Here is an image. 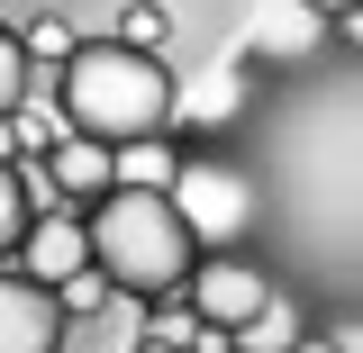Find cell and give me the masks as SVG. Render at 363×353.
Returning <instances> with one entry per match:
<instances>
[{"label":"cell","instance_id":"ba28073f","mask_svg":"<svg viewBox=\"0 0 363 353\" xmlns=\"http://www.w3.org/2000/svg\"><path fill=\"white\" fill-rule=\"evenodd\" d=\"M109 163H118V181H128V190H173V173H182V154L164 145V136H136V145H109Z\"/></svg>","mask_w":363,"mask_h":353},{"label":"cell","instance_id":"4fadbf2b","mask_svg":"<svg viewBox=\"0 0 363 353\" xmlns=\"http://www.w3.org/2000/svg\"><path fill=\"white\" fill-rule=\"evenodd\" d=\"M18 100H28V45L9 37V28H0V118H9Z\"/></svg>","mask_w":363,"mask_h":353},{"label":"cell","instance_id":"e0dca14e","mask_svg":"<svg viewBox=\"0 0 363 353\" xmlns=\"http://www.w3.org/2000/svg\"><path fill=\"white\" fill-rule=\"evenodd\" d=\"M291 353H345V345H327V335H300V345H291Z\"/></svg>","mask_w":363,"mask_h":353},{"label":"cell","instance_id":"9c48e42d","mask_svg":"<svg viewBox=\"0 0 363 353\" xmlns=\"http://www.w3.org/2000/svg\"><path fill=\"white\" fill-rule=\"evenodd\" d=\"M291 345H300V308L291 299H264V308L236 326V353H291Z\"/></svg>","mask_w":363,"mask_h":353},{"label":"cell","instance_id":"5b68a950","mask_svg":"<svg viewBox=\"0 0 363 353\" xmlns=\"http://www.w3.org/2000/svg\"><path fill=\"white\" fill-rule=\"evenodd\" d=\"M82 263H91V218H73V209H37L28 236H18V272L45 281V290H64Z\"/></svg>","mask_w":363,"mask_h":353},{"label":"cell","instance_id":"8fae6325","mask_svg":"<svg viewBox=\"0 0 363 353\" xmlns=\"http://www.w3.org/2000/svg\"><path fill=\"white\" fill-rule=\"evenodd\" d=\"M118 37H128V45H145V54H155V45L173 37V9H164V0H128V9H118Z\"/></svg>","mask_w":363,"mask_h":353},{"label":"cell","instance_id":"3957f363","mask_svg":"<svg viewBox=\"0 0 363 353\" xmlns=\"http://www.w3.org/2000/svg\"><path fill=\"white\" fill-rule=\"evenodd\" d=\"M173 209H182V226H191L200 245H236V236L255 226V190H245V173H236V163H191V154H182Z\"/></svg>","mask_w":363,"mask_h":353},{"label":"cell","instance_id":"52a82bcc","mask_svg":"<svg viewBox=\"0 0 363 353\" xmlns=\"http://www.w3.org/2000/svg\"><path fill=\"white\" fill-rule=\"evenodd\" d=\"M45 181H55V190H73V199H100V190L118 181V163H109V145H100V136H73V127H55Z\"/></svg>","mask_w":363,"mask_h":353},{"label":"cell","instance_id":"30bf717a","mask_svg":"<svg viewBox=\"0 0 363 353\" xmlns=\"http://www.w3.org/2000/svg\"><path fill=\"white\" fill-rule=\"evenodd\" d=\"M28 218H37V199H28V173L0 154V263H18V236H28Z\"/></svg>","mask_w":363,"mask_h":353},{"label":"cell","instance_id":"7a4b0ae2","mask_svg":"<svg viewBox=\"0 0 363 353\" xmlns=\"http://www.w3.org/2000/svg\"><path fill=\"white\" fill-rule=\"evenodd\" d=\"M91 263L109 272V290H128V299H173L191 281V263H200V236L182 226L173 190L109 181L100 209H91Z\"/></svg>","mask_w":363,"mask_h":353},{"label":"cell","instance_id":"7c38bea8","mask_svg":"<svg viewBox=\"0 0 363 353\" xmlns=\"http://www.w3.org/2000/svg\"><path fill=\"white\" fill-rule=\"evenodd\" d=\"M264 45H272V54H309V45H318V9H309V0H300V9H281V18L264 28Z\"/></svg>","mask_w":363,"mask_h":353},{"label":"cell","instance_id":"5bb4252c","mask_svg":"<svg viewBox=\"0 0 363 353\" xmlns=\"http://www.w3.org/2000/svg\"><path fill=\"white\" fill-rule=\"evenodd\" d=\"M55 299H64V308H73V317H91V308H100V299H109V272H100V263H82V272H73V281H64V290H55Z\"/></svg>","mask_w":363,"mask_h":353},{"label":"cell","instance_id":"6da1fadb","mask_svg":"<svg viewBox=\"0 0 363 353\" xmlns=\"http://www.w3.org/2000/svg\"><path fill=\"white\" fill-rule=\"evenodd\" d=\"M55 127L100 136V145H136V136L173 127V73L164 54L109 37V45H73L64 54V82H55Z\"/></svg>","mask_w":363,"mask_h":353},{"label":"cell","instance_id":"ac0fdd59","mask_svg":"<svg viewBox=\"0 0 363 353\" xmlns=\"http://www.w3.org/2000/svg\"><path fill=\"white\" fill-rule=\"evenodd\" d=\"M136 353H182V345H136Z\"/></svg>","mask_w":363,"mask_h":353},{"label":"cell","instance_id":"277c9868","mask_svg":"<svg viewBox=\"0 0 363 353\" xmlns=\"http://www.w3.org/2000/svg\"><path fill=\"white\" fill-rule=\"evenodd\" d=\"M0 353H64V299L28 272H0Z\"/></svg>","mask_w":363,"mask_h":353},{"label":"cell","instance_id":"8992f818","mask_svg":"<svg viewBox=\"0 0 363 353\" xmlns=\"http://www.w3.org/2000/svg\"><path fill=\"white\" fill-rule=\"evenodd\" d=\"M182 290H191V317H209V326H227V335H236V326H245V317L264 308L272 299V281L255 263H191V281H182Z\"/></svg>","mask_w":363,"mask_h":353},{"label":"cell","instance_id":"2e32d148","mask_svg":"<svg viewBox=\"0 0 363 353\" xmlns=\"http://www.w3.org/2000/svg\"><path fill=\"white\" fill-rule=\"evenodd\" d=\"M309 9H318V18H354L363 0H309Z\"/></svg>","mask_w":363,"mask_h":353},{"label":"cell","instance_id":"9a60e30c","mask_svg":"<svg viewBox=\"0 0 363 353\" xmlns=\"http://www.w3.org/2000/svg\"><path fill=\"white\" fill-rule=\"evenodd\" d=\"M18 45H28V64H64V54H73V28H64V18H37V28H18Z\"/></svg>","mask_w":363,"mask_h":353}]
</instances>
